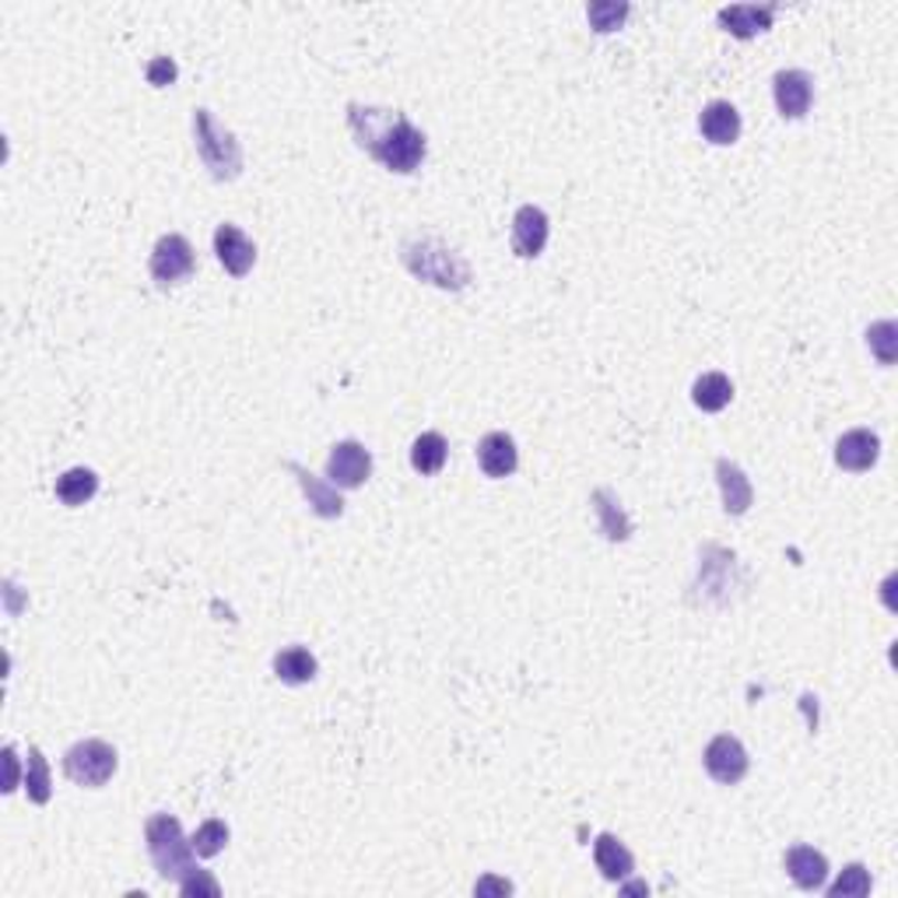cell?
Returning <instances> with one entry per match:
<instances>
[{
	"instance_id": "6da1fadb",
	"label": "cell",
	"mask_w": 898,
	"mask_h": 898,
	"mask_svg": "<svg viewBox=\"0 0 898 898\" xmlns=\"http://www.w3.org/2000/svg\"><path fill=\"white\" fill-rule=\"evenodd\" d=\"M348 127L358 144L390 172H414L425 159V133L418 130L404 112L376 109V106H348Z\"/></svg>"
},
{
	"instance_id": "7a4b0ae2",
	"label": "cell",
	"mask_w": 898,
	"mask_h": 898,
	"mask_svg": "<svg viewBox=\"0 0 898 898\" xmlns=\"http://www.w3.org/2000/svg\"><path fill=\"white\" fill-rule=\"evenodd\" d=\"M400 260H404V267L414 278H422L446 292H461L470 281V263L456 253L453 246H446L443 239H432V236L408 239L404 246H400Z\"/></svg>"
},
{
	"instance_id": "3957f363",
	"label": "cell",
	"mask_w": 898,
	"mask_h": 898,
	"mask_svg": "<svg viewBox=\"0 0 898 898\" xmlns=\"http://www.w3.org/2000/svg\"><path fill=\"white\" fill-rule=\"evenodd\" d=\"M144 843L151 853V864L165 877V881H183L186 874H194V843L183 835V825L172 814H151L144 825Z\"/></svg>"
},
{
	"instance_id": "277c9868",
	"label": "cell",
	"mask_w": 898,
	"mask_h": 898,
	"mask_svg": "<svg viewBox=\"0 0 898 898\" xmlns=\"http://www.w3.org/2000/svg\"><path fill=\"white\" fill-rule=\"evenodd\" d=\"M194 141H197V155L204 159L207 172L215 180H236L242 172V148L236 141L232 130L218 127L212 117V109H194Z\"/></svg>"
},
{
	"instance_id": "5b68a950",
	"label": "cell",
	"mask_w": 898,
	"mask_h": 898,
	"mask_svg": "<svg viewBox=\"0 0 898 898\" xmlns=\"http://www.w3.org/2000/svg\"><path fill=\"white\" fill-rule=\"evenodd\" d=\"M120 758H117V748L99 737H88V740H78L71 744L67 755H64V776L71 782H78V787H88V790H99L112 779L117 772Z\"/></svg>"
},
{
	"instance_id": "8992f818",
	"label": "cell",
	"mask_w": 898,
	"mask_h": 898,
	"mask_svg": "<svg viewBox=\"0 0 898 898\" xmlns=\"http://www.w3.org/2000/svg\"><path fill=\"white\" fill-rule=\"evenodd\" d=\"M702 766L720 782V787H737V782L748 776L751 758H748L744 744L734 734H720V737H713L710 744H705Z\"/></svg>"
},
{
	"instance_id": "52a82bcc",
	"label": "cell",
	"mask_w": 898,
	"mask_h": 898,
	"mask_svg": "<svg viewBox=\"0 0 898 898\" xmlns=\"http://www.w3.org/2000/svg\"><path fill=\"white\" fill-rule=\"evenodd\" d=\"M372 474V453L355 443V439H344V443H334L331 456H327V477L334 488H361Z\"/></svg>"
},
{
	"instance_id": "ba28073f",
	"label": "cell",
	"mask_w": 898,
	"mask_h": 898,
	"mask_svg": "<svg viewBox=\"0 0 898 898\" xmlns=\"http://www.w3.org/2000/svg\"><path fill=\"white\" fill-rule=\"evenodd\" d=\"M194 263H197L194 246L186 242V236L169 232L155 242V250H151V278L159 284H176L194 274Z\"/></svg>"
},
{
	"instance_id": "9c48e42d",
	"label": "cell",
	"mask_w": 898,
	"mask_h": 898,
	"mask_svg": "<svg viewBox=\"0 0 898 898\" xmlns=\"http://www.w3.org/2000/svg\"><path fill=\"white\" fill-rule=\"evenodd\" d=\"M772 99H776V109H779V117H787V120H800V117H808V109L814 102V78L808 71H776V78H772Z\"/></svg>"
},
{
	"instance_id": "30bf717a",
	"label": "cell",
	"mask_w": 898,
	"mask_h": 898,
	"mask_svg": "<svg viewBox=\"0 0 898 898\" xmlns=\"http://www.w3.org/2000/svg\"><path fill=\"white\" fill-rule=\"evenodd\" d=\"M548 232H551L548 215L541 212V207L523 204L520 212L512 215V250H516V257H523V260L541 257L544 246H548Z\"/></svg>"
},
{
	"instance_id": "8fae6325",
	"label": "cell",
	"mask_w": 898,
	"mask_h": 898,
	"mask_svg": "<svg viewBox=\"0 0 898 898\" xmlns=\"http://www.w3.org/2000/svg\"><path fill=\"white\" fill-rule=\"evenodd\" d=\"M215 253L232 278H246L257 263V246L246 239L239 225H228V221L215 228Z\"/></svg>"
},
{
	"instance_id": "7c38bea8",
	"label": "cell",
	"mask_w": 898,
	"mask_h": 898,
	"mask_svg": "<svg viewBox=\"0 0 898 898\" xmlns=\"http://www.w3.org/2000/svg\"><path fill=\"white\" fill-rule=\"evenodd\" d=\"M877 456H881V439H877L870 429H853L846 435H839L835 443V464L843 470H870L877 464Z\"/></svg>"
},
{
	"instance_id": "4fadbf2b",
	"label": "cell",
	"mask_w": 898,
	"mask_h": 898,
	"mask_svg": "<svg viewBox=\"0 0 898 898\" xmlns=\"http://www.w3.org/2000/svg\"><path fill=\"white\" fill-rule=\"evenodd\" d=\"M776 4H731L716 11L720 29H727L737 40H751V35L772 29Z\"/></svg>"
},
{
	"instance_id": "5bb4252c",
	"label": "cell",
	"mask_w": 898,
	"mask_h": 898,
	"mask_svg": "<svg viewBox=\"0 0 898 898\" xmlns=\"http://www.w3.org/2000/svg\"><path fill=\"white\" fill-rule=\"evenodd\" d=\"M787 874H790V881L800 891H818V888H825L829 859H825V853H818L814 846L797 843V846L787 850Z\"/></svg>"
},
{
	"instance_id": "9a60e30c",
	"label": "cell",
	"mask_w": 898,
	"mask_h": 898,
	"mask_svg": "<svg viewBox=\"0 0 898 898\" xmlns=\"http://www.w3.org/2000/svg\"><path fill=\"white\" fill-rule=\"evenodd\" d=\"M699 130L710 144H734L740 138V112L734 102L727 99H713L710 106L702 109L699 117Z\"/></svg>"
},
{
	"instance_id": "2e32d148",
	"label": "cell",
	"mask_w": 898,
	"mask_h": 898,
	"mask_svg": "<svg viewBox=\"0 0 898 898\" xmlns=\"http://www.w3.org/2000/svg\"><path fill=\"white\" fill-rule=\"evenodd\" d=\"M477 464L488 477H509L520 467V450H516L512 435L506 432H488L482 443H477Z\"/></svg>"
},
{
	"instance_id": "e0dca14e",
	"label": "cell",
	"mask_w": 898,
	"mask_h": 898,
	"mask_svg": "<svg viewBox=\"0 0 898 898\" xmlns=\"http://www.w3.org/2000/svg\"><path fill=\"white\" fill-rule=\"evenodd\" d=\"M716 482H720V495H723V509H727L731 516L748 512V506L755 499L748 474H744L734 461H727V456H720V461H716Z\"/></svg>"
},
{
	"instance_id": "ac0fdd59",
	"label": "cell",
	"mask_w": 898,
	"mask_h": 898,
	"mask_svg": "<svg viewBox=\"0 0 898 898\" xmlns=\"http://www.w3.org/2000/svg\"><path fill=\"white\" fill-rule=\"evenodd\" d=\"M594 859H597V870L607 877V881H625V877H632V870H636V856L628 853V846L610 832L597 835Z\"/></svg>"
},
{
	"instance_id": "d6986e66",
	"label": "cell",
	"mask_w": 898,
	"mask_h": 898,
	"mask_svg": "<svg viewBox=\"0 0 898 898\" xmlns=\"http://www.w3.org/2000/svg\"><path fill=\"white\" fill-rule=\"evenodd\" d=\"M594 509H597V527L604 533V541H628L632 538V520L621 509L618 495L610 488H597L594 491Z\"/></svg>"
},
{
	"instance_id": "ffe728a7",
	"label": "cell",
	"mask_w": 898,
	"mask_h": 898,
	"mask_svg": "<svg viewBox=\"0 0 898 898\" xmlns=\"http://www.w3.org/2000/svg\"><path fill=\"white\" fill-rule=\"evenodd\" d=\"M289 470L299 477V485L305 491V499H310L313 512L323 516V520H337V516L344 512V499L337 495V488H327V485L320 482V477H313L310 470H305L302 464H295V461H289Z\"/></svg>"
},
{
	"instance_id": "44dd1931",
	"label": "cell",
	"mask_w": 898,
	"mask_h": 898,
	"mask_svg": "<svg viewBox=\"0 0 898 898\" xmlns=\"http://www.w3.org/2000/svg\"><path fill=\"white\" fill-rule=\"evenodd\" d=\"M316 657L305 646H284L274 653V674L284 684H305L316 678Z\"/></svg>"
},
{
	"instance_id": "7402d4cb",
	"label": "cell",
	"mask_w": 898,
	"mask_h": 898,
	"mask_svg": "<svg viewBox=\"0 0 898 898\" xmlns=\"http://www.w3.org/2000/svg\"><path fill=\"white\" fill-rule=\"evenodd\" d=\"M692 400H695V408L699 411H723L734 400V383H731V376H723V372H702L695 379V387H692Z\"/></svg>"
},
{
	"instance_id": "603a6c76",
	"label": "cell",
	"mask_w": 898,
	"mask_h": 898,
	"mask_svg": "<svg viewBox=\"0 0 898 898\" xmlns=\"http://www.w3.org/2000/svg\"><path fill=\"white\" fill-rule=\"evenodd\" d=\"M99 491V474L91 467H71L56 477V499L64 506H85Z\"/></svg>"
},
{
	"instance_id": "cb8c5ba5",
	"label": "cell",
	"mask_w": 898,
	"mask_h": 898,
	"mask_svg": "<svg viewBox=\"0 0 898 898\" xmlns=\"http://www.w3.org/2000/svg\"><path fill=\"white\" fill-rule=\"evenodd\" d=\"M446 453H450V446H446L443 435H439V432H422L411 443V467L418 474H439V470L446 467Z\"/></svg>"
},
{
	"instance_id": "d4e9b609",
	"label": "cell",
	"mask_w": 898,
	"mask_h": 898,
	"mask_svg": "<svg viewBox=\"0 0 898 898\" xmlns=\"http://www.w3.org/2000/svg\"><path fill=\"white\" fill-rule=\"evenodd\" d=\"M25 793L32 804H46L53 787H50V766H46V758L43 751L35 748V744H29V769H25Z\"/></svg>"
},
{
	"instance_id": "484cf974",
	"label": "cell",
	"mask_w": 898,
	"mask_h": 898,
	"mask_svg": "<svg viewBox=\"0 0 898 898\" xmlns=\"http://www.w3.org/2000/svg\"><path fill=\"white\" fill-rule=\"evenodd\" d=\"M190 843H194V853H197V856L212 859V856H218V853L228 846V825H225V821H218V818L204 821V825L194 832V839H190Z\"/></svg>"
},
{
	"instance_id": "4316f807",
	"label": "cell",
	"mask_w": 898,
	"mask_h": 898,
	"mask_svg": "<svg viewBox=\"0 0 898 898\" xmlns=\"http://www.w3.org/2000/svg\"><path fill=\"white\" fill-rule=\"evenodd\" d=\"M864 898L870 895V870L864 864H850L843 874H839V881L829 888V898Z\"/></svg>"
},
{
	"instance_id": "83f0119b",
	"label": "cell",
	"mask_w": 898,
	"mask_h": 898,
	"mask_svg": "<svg viewBox=\"0 0 898 898\" xmlns=\"http://www.w3.org/2000/svg\"><path fill=\"white\" fill-rule=\"evenodd\" d=\"M628 11H632V8H628L625 0H618V4H615V0H594V4L586 8V18L597 32H615L628 18Z\"/></svg>"
},
{
	"instance_id": "f1b7e54d",
	"label": "cell",
	"mask_w": 898,
	"mask_h": 898,
	"mask_svg": "<svg viewBox=\"0 0 898 898\" xmlns=\"http://www.w3.org/2000/svg\"><path fill=\"white\" fill-rule=\"evenodd\" d=\"M898 327L891 320H881V323H874V327L867 331V344H870V351L877 355V361L881 366H891L895 355H898Z\"/></svg>"
},
{
	"instance_id": "f546056e",
	"label": "cell",
	"mask_w": 898,
	"mask_h": 898,
	"mask_svg": "<svg viewBox=\"0 0 898 898\" xmlns=\"http://www.w3.org/2000/svg\"><path fill=\"white\" fill-rule=\"evenodd\" d=\"M180 891H183L186 898H190V895H212V898H215L221 888H218V881H215V877L207 874V870H194V874H186L183 881H180Z\"/></svg>"
},
{
	"instance_id": "4dcf8cb0",
	"label": "cell",
	"mask_w": 898,
	"mask_h": 898,
	"mask_svg": "<svg viewBox=\"0 0 898 898\" xmlns=\"http://www.w3.org/2000/svg\"><path fill=\"white\" fill-rule=\"evenodd\" d=\"M148 82L155 85V88H165V85H172L176 82V74H180V67H176V61H172V56H155V61L148 64Z\"/></svg>"
},
{
	"instance_id": "1f68e13d",
	"label": "cell",
	"mask_w": 898,
	"mask_h": 898,
	"mask_svg": "<svg viewBox=\"0 0 898 898\" xmlns=\"http://www.w3.org/2000/svg\"><path fill=\"white\" fill-rule=\"evenodd\" d=\"M4 766H8V779H4V790L11 793L18 787V755H14V744L4 748Z\"/></svg>"
},
{
	"instance_id": "d6a6232c",
	"label": "cell",
	"mask_w": 898,
	"mask_h": 898,
	"mask_svg": "<svg viewBox=\"0 0 898 898\" xmlns=\"http://www.w3.org/2000/svg\"><path fill=\"white\" fill-rule=\"evenodd\" d=\"M474 891H477V895H485V891H506V895H509V891H512V885H509V881H495V877H485V881L477 885Z\"/></svg>"
}]
</instances>
